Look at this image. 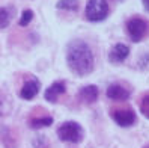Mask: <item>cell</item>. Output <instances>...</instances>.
Segmentation results:
<instances>
[{"label": "cell", "instance_id": "obj_1", "mask_svg": "<svg viewBox=\"0 0 149 148\" xmlns=\"http://www.w3.org/2000/svg\"><path fill=\"white\" fill-rule=\"evenodd\" d=\"M65 59L71 73L78 77H84L87 74H91L95 68L93 51L89 47V44L80 38L71 39L68 42L66 50H65Z\"/></svg>", "mask_w": 149, "mask_h": 148}, {"label": "cell", "instance_id": "obj_2", "mask_svg": "<svg viewBox=\"0 0 149 148\" xmlns=\"http://www.w3.org/2000/svg\"><path fill=\"white\" fill-rule=\"evenodd\" d=\"M125 30L131 42H140L149 35V21L142 15H133L127 20Z\"/></svg>", "mask_w": 149, "mask_h": 148}, {"label": "cell", "instance_id": "obj_3", "mask_svg": "<svg viewBox=\"0 0 149 148\" xmlns=\"http://www.w3.org/2000/svg\"><path fill=\"white\" fill-rule=\"evenodd\" d=\"M57 137L62 142L80 144L84 139V128L77 121H65L57 128Z\"/></svg>", "mask_w": 149, "mask_h": 148}, {"label": "cell", "instance_id": "obj_4", "mask_svg": "<svg viewBox=\"0 0 149 148\" xmlns=\"http://www.w3.org/2000/svg\"><path fill=\"white\" fill-rule=\"evenodd\" d=\"M110 8L107 0H87L86 3V18L91 23H101L109 17Z\"/></svg>", "mask_w": 149, "mask_h": 148}, {"label": "cell", "instance_id": "obj_5", "mask_svg": "<svg viewBox=\"0 0 149 148\" xmlns=\"http://www.w3.org/2000/svg\"><path fill=\"white\" fill-rule=\"evenodd\" d=\"M39 91H41V80L36 76L29 74L24 79V83L21 86L18 95H20V98L29 101V100H33L35 97H36V95L39 94Z\"/></svg>", "mask_w": 149, "mask_h": 148}, {"label": "cell", "instance_id": "obj_6", "mask_svg": "<svg viewBox=\"0 0 149 148\" xmlns=\"http://www.w3.org/2000/svg\"><path fill=\"white\" fill-rule=\"evenodd\" d=\"M111 119L119 126V127H133L137 123V115L133 109H115L110 112Z\"/></svg>", "mask_w": 149, "mask_h": 148}, {"label": "cell", "instance_id": "obj_7", "mask_svg": "<svg viewBox=\"0 0 149 148\" xmlns=\"http://www.w3.org/2000/svg\"><path fill=\"white\" fill-rule=\"evenodd\" d=\"M66 92V82L65 80H56L53 82L44 92V98L48 103H57L59 97Z\"/></svg>", "mask_w": 149, "mask_h": 148}, {"label": "cell", "instance_id": "obj_8", "mask_svg": "<svg viewBox=\"0 0 149 148\" xmlns=\"http://www.w3.org/2000/svg\"><path fill=\"white\" fill-rule=\"evenodd\" d=\"M130 51H131L130 46L124 44V42H118L109 51V60L111 64H122L130 56Z\"/></svg>", "mask_w": 149, "mask_h": 148}, {"label": "cell", "instance_id": "obj_9", "mask_svg": "<svg viewBox=\"0 0 149 148\" xmlns=\"http://www.w3.org/2000/svg\"><path fill=\"white\" fill-rule=\"evenodd\" d=\"M107 97L115 101H127L131 97V91L120 83H111L107 86Z\"/></svg>", "mask_w": 149, "mask_h": 148}, {"label": "cell", "instance_id": "obj_10", "mask_svg": "<svg viewBox=\"0 0 149 148\" xmlns=\"http://www.w3.org/2000/svg\"><path fill=\"white\" fill-rule=\"evenodd\" d=\"M78 97L84 104H93L100 98V89L96 85H86L78 91Z\"/></svg>", "mask_w": 149, "mask_h": 148}, {"label": "cell", "instance_id": "obj_11", "mask_svg": "<svg viewBox=\"0 0 149 148\" xmlns=\"http://www.w3.org/2000/svg\"><path fill=\"white\" fill-rule=\"evenodd\" d=\"M54 118L51 115H42V116H32L29 119V127L33 128V130H39V128H44V127H50L53 124Z\"/></svg>", "mask_w": 149, "mask_h": 148}, {"label": "cell", "instance_id": "obj_12", "mask_svg": "<svg viewBox=\"0 0 149 148\" xmlns=\"http://www.w3.org/2000/svg\"><path fill=\"white\" fill-rule=\"evenodd\" d=\"M56 8L57 9H62V11L75 12V11H78V8H80V0H59Z\"/></svg>", "mask_w": 149, "mask_h": 148}, {"label": "cell", "instance_id": "obj_13", "mask_svg": "<svg viewBox=\"0 0 149 148\" xmlns=\"http://www.w3.org/2000/svg\"><path fill=\"white\" fill-rule=\"evenodd\" d=\"M139 109H140V114L149 119V91L145 92L142 97H140V100H139Z\"/></svg>", "mask_w": 149, "mask_h": 148}, {"label": "cell", "instance_id": "obj_14", "mask_svg": "<svg viewBox=\"0 0 149 148\" xmlns=\"http://www.w3.org/2000/svg\"><path fill=\"white\" fill-rule=\"evenodd\" d=\"M11 11L8 8H0V29H5L11 23Z\"/></svg>", "mask_w": 149, "mask_h": 148}, {"label": "cell", "instance_id": "obj_15", "mask_svg": "<svg viewBox=\"0 0 149 148\" xmlns=\"http://www.w3.org/2000/svg\"><path fill=\"white\" fill-rule=\"evenodd\" d=\"M33 17H35V14H33L32 9H24L23 14H21V17H20V20H18V24L21 26V27L29 26V23L33 20Z\"/></svg>", "mask_w": 149, "mask_h": 148}, {"label": "cell", "instance_id": "obj_16", "mask_svg": "<svg viewBox=\"0 0 149 148\" xmlns=\"http://www.w3.org/2000/svg\"><path fill=\"white\" fill-rule=\"evenodd\" d=\"M142 3H143V6H145V9L149 12V0H142Z\"/></svg>", "mask_w": 149, "mask_h": 148}, {"label": "cell", "instance_id": "obj_17", "mask_svg": "<svg viewBox=\"0 0 149 148\" xmlns=\"http://www.w3.org/2000/svg\"><path fill=\"white\" fill-rule=\"evenodd\" d=\"M143 148H149V145H146V147H143Z\"/></svg>", "mask_w": 149, "mask_h": 148}]
</instances>
